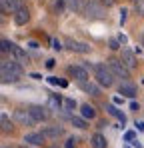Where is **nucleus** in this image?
I'll return each instance as SVG.
<instances>
[{"label":"nucleus","mask_w":144,"mask_h":148,"mask_svg":"<svg viewBox=\"0 0 144 148\" xmlns=\"http://www.w3.org/2000/svg\"><path fill=\"white\" fill-rule=\"evenodd\" d=\"M0 76H2V82L8 84V82H18L22 78V66L14 60H2L0 64Z\"/></svg>","instance_id":"1"},{"label":"nucleus","mask_w":144,"mask_h":148,"mask_svg":"<svg viewBox=\"0 0 144 148\" xmlns=\"http://www.w3.org/2000/svg\"><path fill=\"white\" fill-rule=\"evenodd\" d=\"M94 68V78L96 82L100 84V86H104V88H110L112 84H114V74H112V70L108 68V64H102V62H98V64H94L92 66Z\"/></svg>","instance_id":"2"},{"label":"nucleus","mask_w":144,"mask_h":148,"mask_svg":"<svg viewBox=\"0 0 144 148\" xmlns=\"http://www.w3.org/2000/svg\"><path fill=\"white\" fill-rule=\"evenodd\" d=\"M106 64H108V68L112 70L114 76H118V78H130V68H128L120 58H108Z\"/></svg>","instance_id":"3"},{"label":"nucleus","mask_w":144,"mask_h":148,"mask_svg":"<svg viewBox=\"0 0 144 148\" xmlns=\"http://www.w3.org/2000/svg\"><path fill=\"white\" fill-rule=\"evenodd\" d=\"M84 14L88 16V18H104L106 16V10H104V4L100 2V0H88L86 2V10H84Z\"/></svg>","instance_id":"4"},{"label":"nucleus","mask_w":144,"mask_h":148,"mask_svg":"<svg viewBox=\"0 0 144 148\" xmlns=\"http://www.w3.org/2000/svg\"><path fill=\"white\" fill-rule=\"evenodd\" d=\"M14 118H16V122L24 124V126H34V124H36L34 116L30 114L28 108H18V110H14Z\"/></svg>","instance_id":"5"},{"label":"nucleus","mask_w":144,"mask_h":148,"mask_svg":"<svg viewBox=\"0 0 144 148\" xmlns=\"http://www.w3.org/2000/svg\"><path fill=\"white\" fill-rule=\"evenodd\" d=\"M0 4H2V12L4 14H16L18 10L24 8L22 0H2Z\"/></svg>","instance_id":"6"},{"label":"nucleus","mask_w":144,"mask_h":148,"mask_svg":"<svg viewBox=\"0 0 144 148\" xmlns=\"http://www.w3.org/2000/svg\"><path fill=\"white\" fill-rule=\"evenodd\" d=\"M28 110H30V114L34 116V120H36V122H44V120L48 118V108H46V106L30 104V106H28Z\"/></svg>","instance_id":"7"},{"label":"nucleus","mask_w":144,"mask_h":148,"mask_svg":"<svg viewBox=\"0 0 144 148\" xmlns=\"http://www.w3.org/2000/svg\"><path fill=\"white\" fill-rule=\"evenodd\" d=\"M118 94L126 96V98H134V96L138 94V88H136L132 82L124 80V82H120V86H118Z\"/></svg>","instance_id":"8"},{"label":"nucleus","mask_w":144,"mask_h":148,"mask_svg":"<svg viewBox=\"0 0 144 148\" xmlns=\"http://www.w3.org/2000/svg\"><path fill=\"white\" fill-rule=\"evenodd\" d=\"M66 46L72 50V52H78V54H88L90 52V44H86V42H78V40H72V38H68L66 40Z\"/></svg>","instance_id":"9"},{"label":"nucleus","mask_w":144,"mask_h":148,"mask_svg":"<svg viewBox=\"0 0 144 148\" xmlns=\"http://www.w3.org/2000/svg\"><path fill=\"white\" fill-rule=\"evenodd\" d=\"M68 72H70V76H72V78H76L80 84L88 80V70H86V66H70Z\"/></svg>","instance_id":"10"},{"label":"nucleus","mask_w":144,"mask_h":148,"mask_svg":"<svg viewBox=\"0 0 144 148\" xmlns=\"http://www.w3.org/2000/svg\"><path fill=\"white\" fill-rule=\"evenodd\" d=\"M46 140H56V138H60L62 134H64V130L60 128V126H46V128H42V132H40Z\"/></svg>","instance_id":"11"},{"label":"nucleus","mask_w":144,"mask_h":148,"mask_svg":"<svg viewBox=\"0 0 144 148\" xmlns=\"http://www.w3.org/2000/svg\"><path fill=\"white\" fill-rule=\"evenodd\" d=\"M120 60H122L128 68H134V66L138 64V60H136L134 52H132L130 48H122V52H120Z\"/></svg>","instance_id":"12"},{"label":"nucleus","mask_w":144,"mask_h":148,"mask_svg":"<svg viewBox=\"0 0 144 148\" xmlns=\"http://www.w3.org/2000/svg\"><path fill=\"white\" fill-rule=\"evenodd\" d=\"M44 140H46V138H44L40 132H28V134L24 136V142H28V144H32V146H42Z\"/></svg>","instance_id":"13"},{"label":"nucleus","mask_w":144,"mask_h":148,"mask_svg":"<svg viewBox=\"0 0 144 148\" xmlns=\"http://www.w3.org/2000/svg\"><path fill=\"white\" fill-rule=\"evenodd\" d=\"M12 18H14V24H16V26H24L28 20H30V12H28V8L24 6L22 10H18Z\"/></svg>","instance_id":"14"},{"label":"nucleus","mask_w":144,"mask_h":148,"mask_svg":"<svg viewBox=\"0 0 144 148\" xmlns=\"http://www.w3.org/2000/svg\"><path fill=\"white\" fill-rule=\"evenodd\" d=\"M88 0H66V8L72 12H84Z\"/></svg>","instance_id":"15"},{"label":"nucleus","mask_w":144,"mask_h":148,"mask_svg":"<svg viewBox=\"0 0 144 148\" xmlns=\"http://www.w3.org/2000/svg\"><path fill=\"white\" fill-rule=\"evenodd\" d=\"M106 112H108V114H112V116H116V118H118V122L122 124V126L126 124V114H124V112H120L118 108H116V104H108V106H106Z\"/></svg>","instance_id":"16"},{"label":"nucleus","mask_w":144,"mask_h":148,"mask_svg":"<svg viewBox=\"0 0 144 148\" xmlns=\"http://www.w3.org/2000/svg\"><path fill=\"white\" fill-rule=\"evenodd\" d=\"M62 104H64V98H60L58 94H50V96H48V104L46 106L50 108V110H58Z\"/></svg>","instance_id":"17"},{"label":"nucleus","mask_w":144,"mask_h":148,"mask_svg":"<svg viewBox=\"0 0 144 148\" xmlns=\"http://www.w3.org/2000/svg\"><path fill=\"white\" fill-rule=\"evenodd\" d=\"M80 88L84 90V92H88V94H92V96H98L100 94V88H98V84H94V82H82L80 84Z\"/></svg>","instance_id":"18"},{"label":"nucleus","mask_w":144,"mask_h":148,"mask_svg":"<svg viewBox=\"0 0 144 148\" xmlns=\"http://www.w3.org/2000/svg\"><path fill=\"white\" fill-rule=\"evenodd\" d=\"M80 116H82V118H86V120H88V118L92 120V118L96 116L94 106H90V104H82V106H80Z\"/></svg>","instance_id":"19"},{"label":"nucleus","mask_w":144,"mask_h":148,"mask_svg":"<svg viewBox=\"0 0 144 148\" xmlns=\"http://www.w3.org/2000/svg\"><path fill=\"white\" fill-rule=\"evenodd\" d=\"M90 142H92V146H94V148H106V146H108L106 138H104V136H102L100 132H96V134H92Z\"/></svg>","instance_id":"20"},{"label":"nucleus","mask_w":144,"mask_h":148,"mask_svg":"<svg viewBox=\"0 0 144 148\" xmlns=\"http://www.w3.org/2000/svg\"><path fill=\"white\" fill-rule=\"evenodd\" d=\"M12 56L18 60V62H28V56H26V50H22L20 46H16L14 44V48H12Z\"/></svg>","instance_id":"21"},{"label":"nucleus","mask_w":144,"mask_h":148,"mask_svg":"<svg viewBox=\"0 0 144 148\" xmlns=\"http://www.w3.org/2000/svg\"><path fill=\"white\" fill-rule=\"evenodd\" d=\"M72 124H74L76 128H80V130L88 128V124H86V118H82V116H72Z\"/></svg>","instance_id":"22"},{"label":"nucleus","mask_w":144,"mask_h":148,"mask_svg":"<svg viewBox=\"0 0 144 148\" xmlns=\"http://www.w3.org/2000/svg\"><path fill=\"white\" fill-rule=\"evenodd\" d=\"M0 124H2V132H10V130H12V122L8 120V116H6V114H2V116H0Z\"/></svg>","instance_id":"23"},{"label":"nucleus","mask_w":144,"mask_h":148,"mask_svg":"<svg viewBox=\"0 0 144 148\" xmlns=\"http://www.w3.org/2000/svg\"><path fill=\"white\" fill-rule=\"evenodd\" d=\"M12 48H14V42L6 40V38L0 42V50H2V54H6V52H12Z\"/></svg>","instance_id":"24"},{"label":"nucleus","mask_w":144,"mask_h":148,"mask_svg":"<svg viewBox=\"0 0 144 148\" xmlns=\"http://www.w3.org/2000/svg\"><path fill=\"white\" fill-rule=\"evenodd\" d=\"M62 108L66 110V112H74L76 110V102L72 98H64V104H62Z\"/></svg>","instance_id":"25"},{"label":"nucleus","mask_w":144,"mask_h":148,"mask_svg":"<svg viewBox=\"0 0 144 148\" xmlns=\"http://www.w3.org/2000/svg\"><path fill=\"white\" fill-rule=\"evenodd\" d=\"M124 140H126V142H134V140H136V132H134V130L124 132Z\"/></svg>","instance_id":"26"},{"label":"nucleus","mask_w":144,"mask_h":148,"mask_svg":"<svg viewBox=\"0 0 144 148\" xmlns=\"http://www.w3.org/2000/svg\"><path fill=\"white\" fill-rule=\"evenodd\" d=\"M134 10H136L140 16H144V0H140V2H134Z\"/></svg>","instance_id":"27"},{"label":"nucleus","mask_w":144,"mask_h":148,"mask_svg":"<svg viewBox=\"0 0 144 148\" xmlns=\"http://www.w3.org/2000/svg\"><path fill=\"white\" fill-rule=\"evenodd\" d=\"M64 4H66V0H54V10L60 14V10L64 8Z\"/></svg>","instance_id":"28"},{"label":"nucleus","mask_w":144,"mask_h":148,"mask_svg":"<svg viewBox=\"0 0 144 148\" xmlns=\"http://www.w3.org/2000/svg\"><path fill=\"white\" fill-rule=\"evenodd\" d=\"M108 46H110V50H118V48H120V42H118V38H110Z\"/></svg>","instance_id":"29"},{"label":"nucleus","mask_w":144,"mask_h":148,"mask_svg":"<svg viewBox=\"0 0 144 148\" xmlns=\"http://www.w3.org/2000/svg\"><path fill=\"white\" fill-rule=\"evenodd\" d=\"M76 142H78V138H74V136H72V138H68V140H66L64 148H74V146H76Z\"/></svg>","instance_id":"30"},{"label":"nucleus","mask_w":144,"mask_h":148,"mask_svg":"<svg viewBox=\"0 0 144 148\" xmlns=\"http://www.w3.org/2000/svg\"><path fill=\"white\" fill-rule=\"evenodd\" d=\"M52 48L54 50H62V42L58 38H52Z\"/></svg>","instance_id":"31"},{"label":"nucleus","mask_w":144,"mask_h":148,"mask_svg":"<svg viewBox=\"0 0 144 148\" xmlns=\"http://www.w3.org/2000/svg\"><path fill=\"white\" fill-rule=\"evenodd\" d=\"M46 80H48V82H50V84H52V86H60V80H58L56 76H48Z\"/></svg>","instance_id":"32"},{"label":"nucleus","mask_w":144,"mask_h":148,"mask_svg":"<svg viewBox=\"0 0 144 148\" xmlns=\"http://www.w3.org/2000/svg\"><path fill=\"white\" fill-rule=\"evenodd\" d=\"M124 22H126V10L122 8L120 10V24H124Z\"/></svg>","instance_id":"33"},{"label":"nucleus","mask_w":144,"mask_h":148,"mask_svg":"<svg viewBox=\"0 0 144 148\" xmlns=\"http://www.w3.org/2000/svg\"><path fill=\"white\" fill-rule=\"evenodd\" d=\"M28 46H30L32 50H38V46H40V44H38L36 40H30V42H28Z\"/></svg>","instance_id":"34"},{"label":"nucleus","mask_w":144,"mask_h":148,"mask_svg":"<svg viewBox=\"0 0 144 148\" xmlns=\"http://www.w3.org/2000/svg\"><path fill=\"white\" fill-rule=\"evenodd\" d=\"M54 64H56L54 58H48V60H46V68H54Z\"/></svg>","instance_id":"35"},{"label":"nucleus","mask_w":144,"mask_h":148,"mask_svg":"<svg viewBox=\"0 0 144 148\" xmlns=\"http://www.w3.org/2000/svg\"><path fill=\"white\" fill-rule=\"evenodd\" d=\"M136 128H138L140 132H144V120H136Z\"/></svg>","instance_id":"36"},{"label":"nucleus","mask_w":144,"mask_h":148,"mask_svg":"<svg viewBox=\"0 0 144 148\" xmlns=\"http://www.w3.org/2000/svg\"><path fill=\"white\" fill-rule=\"evenodd\" d=\"M130 110H140V106H138V102H130Z\"/></svg>","instance_id":"37"},{"label":"nucleus","mask_w":144,"mask_h":148,"mask_svg":"<svg viewBox=\"0 0 144 148\" xmlns=\"http://www.w3.org/2000/svg\"><path fill=\"white\" fill-rule=\"evenodd\" d=\"M100 2H102V4H104V6H112V4H114V2H116V0H100Z\"/></svg>","instance_id":"38"},{"label":"nucleus","mask_w":144,"mask_h":148,"mask_svg":"<svg viewBox=\"0 0 144 148\" xmlns=\"http://www.w3.org/2000/svg\"><path fill=\"white\" fill-rule=\"evenodd\" d=\"M30 78H34V80H42V76H40V74H36V72L30 74Z\"/></svg>","instance_id":"39"},{"label":"nucleus","mask_w":144,"mask_h":148,"mask_svg":"<svg viewBox=\"0 0 144 148\" xmlns=\"http://www.w3.org/2000/svg\"><path fill=\"white\" fill-rule=\"evenodd\" d=\"M118 42H120V44H126V36H124V34H120V36H118Z\"/></svg>","instance_id":"40"},{"label":"nucleus","mask_w":144,"mask_h":148,"mask_svg":"<svg viewBox=\"0 0 144 148\" xmlns=\"http://www.w3.org/2000/svg\"><path fill=\"white\" fill-rule=\"evenodd\" d=\"M114 104H122V98L120 96H114Z\"/></svg>","instance_id":"41"},{"label":"nucleus","mask_w":144,"mask_h":148,"mask_svg":"<svg viewBox=\"0 0 144 148\" xmlns=\"http://www.w3.org/2000/svg\"><path fill=\"white\" fill-rule=\"evenodd\" d=\"M140 42H142V46H144V34H142V38H140Z\"/></svg>","instance_id":"42"},{"label":"nucleus","mask_w":144,"mask_h":148,"mask_svg":"<svg viewBox=\"0 0 144 148\" xmlns=\"http://www.w3.org/2000/svg\"><path fill=\"white\" fill-rule=\"evenodd\" d=\"M132 2H140V0H132Z\"/></svg>","instance_id":"43"},{"label":"nucleus","mask_w":144,"mask_h":148,"mask_svg":"<svg viewBox=\"0 0 144 148\" xmlns=\"http://www.w3.org/2000/svg\"><path fill=\"white\" fill-rule=\"evenodd\" d=\"M126 148H130V146H126Z\"/></svg>","instance_id":"44"},{"label":"nucleus","mask_w":144,"mask_h":148,"mask_svg":"<svg viewBox=\"0 0 144 148\" xmlns=\"http://www.w3.org/2000/svg\"><path fill=\"white\" fill-rule=\"evenodd\" d=\"M4 148H8V146H4Z\"/></svg>","instance_id":"45"}]
</instances>
